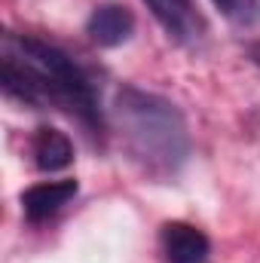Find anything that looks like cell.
Segmentation results:
<instances>
[{
  "label": "cell",
  "instance_id": "6da1fadb",
  "mask_svg": "<svg viewBox=\"0 0 260 263\" xmlns=\"http://www.w3.org/2000/svg\"><path fill=\"white\" fill-rule=\"evenodd\" d=\"M6 46L9 52L0 62V83L9 98L31 107L55 104L92 135L104 129L95 86L67 52L37 37H6Z\"/></svg>",
  "mask_w": 260,
  "mask_h": 263
},
{
  "label": "cell",
  "instance_id": "7a4b0ae2",
  "mask_svg": "<svg viewBox=\"0 0 260 263\" xmlns=\"http://www.w3.org/2000/svg\"><path fill=\"white\" fill-rule=\"evenodd\" d=\"M114 117L129 156L150 178H175L190 156L184 114L162 95L123 86L114 98Z\"/></svg>",
  "mask_w": 260,
  "mask_h": 263
},
{
  "label": "cell",
  "instance_id": "3957f363",
  "mask_svg": "<svg viewBox=\"0 0 260 263\" xmlns=\"http://www.w3.org/2000/svg\"><path fill=\"white\" fill-rule=\"evenodd\" d=\"M159 245L165 263H208L211 257L208 236L187 220H169L159 233Z\"/></svg>",
  "mask_w": 260,
  "mask_h": 263
},
{
  "label": "cell",
  "instance_id": "277c9868",
  "mask_svg": "<svg viewBox=\"0 0 260 263\" xmlns=\"http://www.w3.org/2000/svg\"><path fill=\"white\" fill-rule=\"evenodd\" d=\"M86 34H89L92 43H98L104 49L123 46L135 34V15H132L129 6H123V3H101V6H95L89 12Z\"/></svg>",
  "mask_w": 260,
  "mask_h": 263
},
{
  "label": "cell",
  "instance_id": "5b68a950",
  "mask_svg": "<svg viewBox=\"0 0 260 263\" xmlns=\"http://www.w3.org/2000/svg\"><path fill=\"white\" fill-rule=\"evenodd\" d=\"M77 181L62 178V181H40L22 193V211L31 223H43L52 214H59L70 199L77 196Z\"/></svg>",
  "mask_w": 260,
  "mask_h": 263
},
{
  "label": "cell",
  "instance_id": "8992f818",
  "mask_svg": "<svg viewBox=\"0 0 260 263\" xmlns=\"http://www.w3.org/2000/svg\"><path fill=\"white\" fill-rule=\"evenodd\" d=\"M150 15L162 25V31L169 34V40L175 43H193L199 37V12H196L193 0H144Z\"/></svg>",
  "mask_w": 260,
  "mask_h": 263
},
{
  "label": "cell",
  "instance_id": "52a82bcc",
  "mask_svg": "<svg viewBox=\"0 0 260 263\" xmlns=\"http://www.w3.org/2000/svg\"><path fill=\"white\" fill-rule=\"evenodd\" d=\"M31 156L40 172H62L73 162V144L65 132L43 126L31 138Z\"/></svg>",
  "mask_w": 260,
  "mask_h": 263
},
{
  "label": "cell",
  "instance_id": "ba28073f",
  "mask_svg": "<svg viewBox=\"0 0 260 263\" xmlns=\"http://www.w3.org/2000/svg\"><path fill=\"white\" fill-rule=\"evenodd\" d=\"M214 9L233 22V25H242V28H251L260 22V0H211Z\"/></svg>",
  "mask_w": 260,
  "mask_h": 263
},
{
  "label": "cell",
  "instance_id": "9c48e42d",
  "mask_svg": "<svg viewBox=\"0 0 260 263\" xmlns=\"http://www.w3.org/2000/svg\"><path fill=\"white\" fill-rule=\"evenodd\" d=\"M254 62L260 65V46H254Z\"/></svg>",
  "mask_w": 260,
  "mask_h": 263
}]
</instances>
